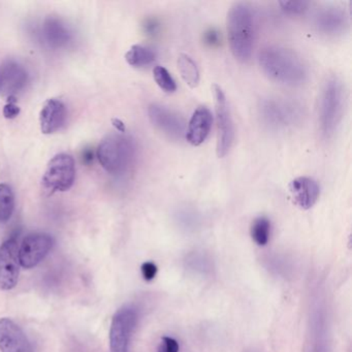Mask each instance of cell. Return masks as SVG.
<instances>
[{"instance_id":"6da1fadb","label":"cell","mask_w":352,"mask_h":352,"mask_svg":"<svg viewBox=\"0 0 352 352\" xmlns=\"http://www.w3.org/2000/svg\"><path fill=\"white\" fill-rule=\"evenodd\" d=\"M258 63L263 74L281 85L300 86L308 78V67L302 57L285 47H265L259 53Z\"/></svg>"},{"instance_id":"7a4b0ae2","label":"cell","mask_w":352,"mask_h":352,"mask_svg":"<svg viewBox=\"0 0 352 352\" xmlns=\"http://www.w3.org/2000/svg\"><path fill=\"white\" fill-rule=\"evenodd\" d=\"M228 36L234 58L240 63L250 60L255 41V16L250 6L239 3L230 8Z\"/></svg>"},{"instance_id":"3957f363","label":"cell","mask_w":352,"mask_h":352,"mask_svg":"<svg viewBox=\"0 0 352 352\" xmlns=\"http://www.w3.org/2000/svg\"><path fill=\"white\" fill-rule=\"evenodd\" d=\"M135 144L123 133L107 135L98 148V158L100 166L112 175H122L127 172L135 158Z\"/></svg>"},{"instance_id":"277c9868","label":"cell","mask_w":352,"mask_h":352,"mask_svg":"<svg viewBox=\"0 0 352 352\" xmlns=\"http://www.w3.org/2000/svg\"><path fill=\"white\" fill-rule=\"evenodd\" d=\"M345 109V89L337 77L327 80L320 100L319 124L325 139H329L338 131Z\"/></svg>"},{"instance_id":"5b68a950","label":"cell","mask_w":352,"mask_h":352,"mask_svg":"<svg viewBox=\"0 0 352 352\" xmlns=\"http://www.w3.org/2000/svg\"><path fill=\"white\" fill-rule=\"evenodd\" d=\"M261 119L272 129H282L294 126L304 116L302 107L287 98H267L259 107Z\"/></svg>"},{"instance_id":"8992f818","label":"cell","mask_w":352,"mask_h":352,"mask_svg":"<svg viewBox=\"0 0 352 352\" xmlns=\"http://www.w3.org/2000/svg\"><path fill=\"white\" fill-rule=\"evenodd\" d=\"M76 179V166L73 156L61 153L49 162L43 177V186L50 193L67 191L72 188Z\"/></svg>"},{"instance_id":"52a82bcc","label":"cell","mask_w":352,"mask_h":352,"mask_svg":"<svg viewBox=\"0 0 352 352\" xmlns=\"http://www.w3.org/2000/svg\"><path fill=\"white\" fill-rule=\"evenodd\" d=\"M215 98L216 121H217V155L222 158L230 152L234 139V122L226 94L220 86H213Z\"/></svg>"},{"instance_id":"ba28073f","label":"cell","mask_w":352,"mask_h":352,"mask_svg":"<svg viewBox=\"0 0 352 352\" xmlns=\"http://www.w3.org/2000/svg\"><path fill=\"white\" fill-rule=\"evenodd\" d=\"M138 323V312L133 307H123L111 323V352H127Z\"/></svg>"},{"instance_id":"9c48e42d","label":"cell","mask_w":352,"mask_h":352,"mask_svg":"<svg viewBox=\"0 0 352 352\" xmlns=\"http://www.w3.org/2000/svg\"><path fill=\"white\" fill-rule=\"evenodd\" d=\"M54 245L52 236L46 232H34L25 236L19 248L20 265L24 269L36 267L50 252Z\"/></svg>"},{"instance_id":"30bf717a","label":"cell","mask_w":352,"mask_h":352,"mask_svg":"<svg viewBox=\"0 0 352 352\" xmlns=\"http://www.w3.org/2000/svg\"><path fill=\"white\" fill-rule=\"evenodd\" d=\"M19 274V245L15 238H11L0 246V289L16 287Z\"/></svg>"},{"instance_id":"8fae6325","label":"cell","mask_w":352,"mask_h":352,"mask_svg":"<svg viewBox=\"0 0 352 352\" xmlns=\"http://www.w3.org/2000/svg\"><path fill=\"white\" fill-rule=\"evenodd\" d=\"M148 115L152 124L170 139L180 140L186 133L184 118L166 107L152 104L148 108Z\"/></svg>"},{"instance_id":"7c38bea8","label":"cell","mask_w":352,"mask_h":352,"mask_svg":"<svg viewBox=\"0 0 352 352\" xmlns=\"http://www.w3.org/2000/svg\"><path fill=\"white\" fill-rule=\"evenodd\" d=\"M28 81L26 69L15 61H7L0 67V96L15 98L18 92L24 89Z\"/></svg>"},{"instance_id":"4fadbf2b","label":"cell","mask_w":352,"mask_h":352,"mask_svg":"<svg viewBox=\"0 0 352 352\" xmlns=\"http://www.w3.org/2000/svg\"><path fill=\"white\" fill-rule=\"evenodd\" d=\"M0 351L32 352L23 329L10 318H0Z\"/></svg>"},{"instance_id":"5bb4252c","label":"cell","mask_w":352,"mask_h":352,"mask_svg":"<svg viewBox=\"0 0 352 352\" xmlns=\"http://www.w3.org/2000/svg\"><path fill=\"white\" fill-rule=\"evenodd\" d=\"M317 32L324 36H337L343 34L348 28V17L344 10L327 7L318 12L315 17Z\"/></svg>"},{"instance_id":"9a60e30c","label":"cell","mask_w":352,"mask_h":352,"mask_svg":"<svg viewBox=\"0 0 352 352\" xmlns=\"http://www.w3.org/2000/svg\"><path fill=\"white\" fill-rule=\"evenodd\" d=\"M67 119V108L61 100H47L40 113L41 131L45 135H52L58 131Z\"/></svg>"},{"instance_id":"2e32d148","label":"cell","mask_w":352,"mask_h":352,"mask_svg":"<svg viewBox=\"0 0 352 352\" xmlns=\"http://www.w3.org/2000/svg\"><path fill=\"white\" fill-rule=\"evenodd\" d=\"M213 123L211 111L199 107L193 113L186 131V140L193 146H199L209 137Z\"/></svg>"},{"instance_id":"e0dca14e","label":"cell","mask_w":352,"mask_h":352,"mask_svg":"<svg viewBox=\"0 0 352 352\" xmlns=\"http://www.w3.org/2000/svg\"><path fill=\"white\" fill-rule=\"evenodd\" d=\"M289 190L296 205L304 210L312 208L320 195L318 183L309 177H298L294 179L290 183Z\"/></svg>"},{"instance_id":"ac0fdd59","label":"cell","mask_w":352,"mask_h":352,"mask_svg":"<svg viewBox=\"0 0 352 352\" xmlns=\"http://www.w3.org/2000/svg\"><path fill=\"white\" fill-rule=\"evenodd\" d=\"M127 63L133 67H144L155 61L156 54L152 49L141 45H135L125 55Z\"/></svg>"},{"instance_id":"d6986e66","label":"cell","mask_w":352,"mask_h":352,"mask_svg":"<svg viewBox=\"0 0 352 352\" xmlns=\"http://www.w3.org/2000/svg\"><path fill=\"white\" fill-rule=\"evenodd\" d=\"M178 69L181 77L190 88H195L199 84V71L197 63L189 55L181 54L178 58Z\"/></svg>"},{"instance_id":"ffe728a7","label":"cell","mask_w":352,"mask_h":352,"mask_svg":"<svg viewBox=\"0 0 352 352\" xmlns=\"http://www.w3.org/2000/svg\"><path fill=\"white\" fill-rule=\"evenodd\" d=\"M15 210V195L8 184H0V222L11 219Z\"/></svg>"},{"instance_id":"44dd1931","label":"cell","mask_w":352,"mask_h":352,"mask_svg":"<svg viewBox=\"0 0 352 352\" xmlns=\"http://www.w3.org/2000/svg\"><path fill=\"white\" fill-rule=\"evenodd\" d=\"M271 222L267 217H259L251 226V236L258 246H265L270 240Z\"/></svg>"},{"instance_id":"7402d4cb","label":"cell","mask_w":352,"mask_h":352,"mask_svg":"<svg viewBox=\"0 0 352 352\" xmlns=\"http://www.w3.org/2000/svg\"><path fill=\"white\" fill-rule=\"evenodd\" d=\"M154 80L160 86V89L166 94H173L177 90V84L172 75L164 67H156L153 71Z\"/></svg>"},{"instance_id":"603a6c76","label":"cell","mask_w":352,"mask_h":352,"mask_svg":"<svg viewBox=\"0 0 352 352\" xmlns=\"http://www.w3.org/2000/svg\"><path fill=\"white\" fill-rule=\"evenodd\" d=\"M280 7L282 11L288 15H302L306 13L310 7L309 1H280Z\"/></svg>"},{"instance_id":"cb8c5ba5","label":"cell","mask_w":352,"mask_h":352,"mask_svg":"<svg viewBox=\"0 0 352 352\" xmlns=\"http://www.w3.org/2000/svg\"><path fill=\"white\" fill-rule=\"evenodd\" d=\"M157 352H179V343L173 338L164 337L158 346Z\"/></svg>"},{"instance_id":"d4e9b609","label":"cell","mask_w":352,"mask_h":352,"mask_svg":"<svg viewBox=\"0 0 352 352\" xmlns=\"http://www.w3.org/2000/svg\"><path fill=\"white\" fill-rule=\"evenodd\" d=\"M157 267L155 263H151V261H147L142 265V274H143L144 279L146 281H151L154 278L156 277L157 274Z\"/></svg>"},{"instance_id":"484cf974","label":"cell","mask_w":352,"mask_h":352,"mask_svg":"<svg viewBox=\"0 0 352 352\" xmlns=\"http://www.w3.org/2000/svg\"><path fill=\"white\" fill-rule=\"evenodd\" d=\"M20 114V108L16 104V98H9V102L3 109V115L7 119H14Z\"/></svg>"},{"instance_id":"4316f807","label":"cell","mask_w":352,"mask_h":352,"mask_svg":"<svg viewBox=\"0 0 352 352\" xmlns=\"http://www.w3.org/2000/svg\"><path fill=\"white\" fill-rule=\"evenodd\" d=\"M205 42L209 46H216V45L219 44V34L216 30H209V32H206Z\"/></svg>"},{"instance_id":"83f0119b","label":"cell","mask_w":352,"mask_h":352,"mask_svg":"<svg viewBox=\"0 0 352 352\" xmlns=\"http://www.w3.org/2000/svg\"><path fill=\"white\" fill-rule=\"evenodd\" d=\"M113 123H114V126L116 127L117 131H120V133H124L125 126L120 120H118V119H114V120H113Z\"/></svg>"}]
</instances>
